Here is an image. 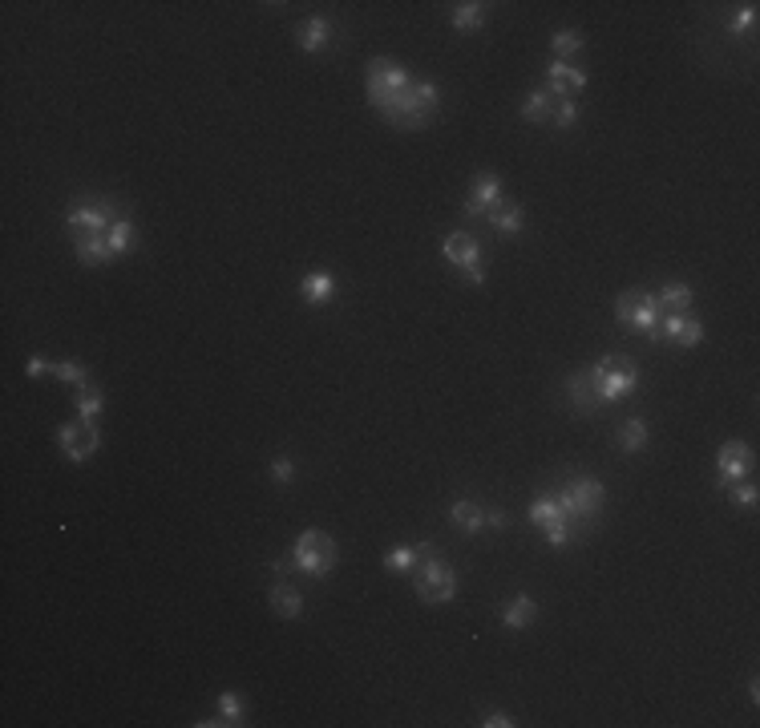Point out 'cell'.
I'll return each mask as SVG.
<instances>
[{"mask_svg": "<svg viewBox=\"0 0 760 728\" xmlns=\"http://www.w3.org/2000/svg\"><path fill=\"white\" fill-rule=\"evenodd\" d=\"M365 89L373 110L385 118L393 130H425L441 105V89L433 81L413 77L401 61L393 57H373L365 65Z\"/></svg>", "mask_w": 760, "mask_h": 728, "instance_id": "obj_1", "label": "cell"}, {"mask_svg": "<svg viewBox=\"0 0 760 728\" xmlns=\"http://www.w3.org/2000/svg\"><path fill=\"white\" fill-rule=\"evenodd\" d=\"M340 563V551H336V538L324 534V530H304L300 538H295L292 554L287 559H275L271 563V571L284 574V571H300L307 579H324V574H332Z\"/></svg>", "mask_w": 760, "mask_h": 728, "instance_id": "obj_2", "label": "cell"}, {"mask_svg": "<svg viewBox=\"0 0 760 728\" xmlns=\"http://www.w3.org/2000/svg\"><path fill=\"white\" fill-rule=\"evenodd\" d=\"M586 376H591V389H595V397H599L603 409H607V404H615V401H623L639 384L635 361H631V356H623V353L603 356V361L586 364Z\"/></svg>", "mask_w": 760, "mask_h": 728, "instance_id": "obj_3", "label": "cell"}, {"mask_svg": "<svg viewBox=\"0 0 760 728\" xmlns=\"http://www.w3.org/2000/svg\"><path fill=\"white\" fill-rule=\"evenodd\" d=\"M555 498H558V506L566 510L570 526H591V523H599L603 506H607V490H603L599 478H575V482H566L563 490L555 494Z\"/></svg>", "mask_w": 760, "mask_h": 728, "instance_id": "obj_4", "label": "cell"}, {"mask_svg": "<svg viewBox=\"0 0 760 728\" xmlns=\"http://www.w3.org/2000/svg\"><path fill=\"white\" fill-rule=\"evenodd\" d=\"M659 316H664V308H659L655 292H623L619 300H615V320L623 324V328H635L639 336L647 340H659Z\"/></svg>", "mask_w": 760, "mask_h": 728, "instance_id": "obj_5", "label": "cell"}, {"mask_svg": "<svg viewBox=\"0 0 760 728\" xmlns=\"http://www.w3.org/2000/svg\"><path fill=\"white\" fill-rule=\"evenodd\" d=\"M441 255H445L469 284H485V251L469 231H449V235L441 239Z\"/></svg>", "mask_w": 760, "mask_h": 728, "instance_id": "obj_6", "label": "cell"}, {"mask_svg": "<svg viewBox=\"0 0 760 728\" xmlns=\"http://www.w3.org/2000/svg\"><path fill=\"white\" fill-rule=\"evenodd\" d=\"M417 595H421V603H449V599L457 595V571L445 559L429 554V559L417 566Z\"/></svg>", "mask_w": 760, "mask_h": 728, "instance_id": "obj_7", "label": "cell"}, {"mask_svg": "<svg viewBox=\"0 0 760 728\" xmlns=\"http://www.w3.org/2000/svg\"><path fill=\"white\" fill-rule=\"evenodd\" d=\"M530 523L542 530V538H546L550 546H566L570 538H575V526H570L566 510L558 506L555 494H550V498H534L530 502Z\"/></svg>", "mask_w": 760, "mask_h": 728, "instance_id": "obj_8", "label": "cell"}, {"mask_svg": "<svg viewBox=\"0 0 760 728\" xmlns=\"http://www.w3.org/2000/svg\"><path fill=\"white\" fill-rule=\"evenodd\" d=\"M117 214H122V211H114L110 199H89V203L69 206L65 227L74 231V235H105V231L114 227Z\"/></svg>", "mask_w": 760, "mask_h": 728, "instance_id": "obj_9", "label": "cell"}, {"mask_svg": "<svg viewBox=\"0 0 760 728\" xmlns=\"http://www.w3.org/2000/svg\"><path fill=\"white\" fill-rule=\"evenodd\" d=\"M57 445L69 462H89V457L102 449V434H97V421H69V425L57 429Z\"/></svg>", "mask_w": 760, "mask_h": 728, "instance_id": "obj_10", "label": "cell"}, {"mask_svg": "<svg viewBox=\"0 0 760 728\" xmlns=\"http://www.w3.org/2000/svg\"><path fill=\"white\" fill-rule=\"evenodd\" d=\"M753 478V449L745 442H724L716 454V482L728 490V485Z\"/></svg>", "mask_w": 760, "mask_h": 728, "instance_id": "obj_11", "label": "cell"}, {"mask_svg": "<svg viewBox=\"0 0 760 728\" xmlns=\"http://www.w3.org/2000/svg\"><path fill=\"white\" fill-rule=\"evenodd\" d=\"M659 340H672L680 348L704 344V320L692 316V312H664L659 316Z\"/></svg>", "mask_w": 760, "mask_h": 728, "instance_id": "obj_12", "label": "cell"}, {"mask_svg": "<svg viewBox=\"0 0 760 728\" xmlns=\"http://www.w3.org/2000/svg\"><path fill=\"white\" fill-rule=\"evenodd\" d=\"M583 85H586V74L575 65V61H558L555 57L546 65V94L555 97V102H558V97H578V94H583Z\"/></svg>", "mask_w": 760, "mask_h": 728, "instance_id": "obj_13", "label": "cell"}, {"mask_svg": "<svg viewBox=\"0 0 760 728\" xmlns=\"http://www.w3.org/2000/svg\"><path fill=\"white\" fill-rule=\"evenodd\" d=\"M502 199H505V194H502V178H497V175H477L474 186H469L465 206H461V211H465L469 219H474V214H490Z\"/></svg>", "mask_w": 760, "mask_h": 728, "instance_id": "obj_14", "label": "cell"}, {"mask_svg": "<svg viewBox=\"0 0 760 728\" xmlns=\"http://www.w3.org/2000/svg\"><path fill=\"white\" fill-rule=\"evenodd\" d=\"M429 554H437V546L433 543H421V546H393V551L385 554V571H393V574H405V571H417V566L429 559Z\"/></svg>", "mask_w": 760, "mask_h": 728, "instance_id": "obj_15", "label": "cell"}, {"mask_svg": "<svg viewBox=\"0 0 760 728\" xmlns=\"http://www.w3.org/2000/svg\"><path fill=\"white\" fill-rule=\"evenodd\" d=\"M485 223H490L497 235H522V223H526V214H522V203L502 199L490 214H485Z\"/></svg>", "mask_w": 760, "mask_h": 728, "instance_id": "obj_16", "label": "cell"}, {"mask_svg": "<svg viewBox=\"0 0 760 728\" xmlns=\"http://www.w3.org/2000/svg\"><path fill=\"white\" fill-rule=\"evenodd\" d=\"M566 393H570V404H575V413H583V417H591V413L603 409L599 397H595V389H591V376H586V368H578V373L570 376Z\"/></svg>", "mask_w": 760, "mask_h": 728, "instance_id": "obj_17", "label": "cell"}, {"mask_svg": "<svg viewBox=\"0 0 760 728\" xmlns=\"http://www.w3.org/2000/svg\"><path fill=\"white\" fill-rule=\"evenodd\" d=\"M300 295H304V304H312V308H324V304L336 295V280H332L328 272H307L300 280Z\"/></svg>", "mask_w": 760, "mask_h": 728, "instance_id": "obj_18", "label": "cell"}, {"mask_svg": "<svg viewBox=\"0 0 760 728\" xmlns=\"http://www.w3.org/2000/svg\"><path fill=\"white\" fill-rule=\"evenodd\" d=\"M74 255L85 267H102L114 259V251H110V243H105V235H74Z\"/></svg>", "mask_w": 760, "mask_h": 728, "instance_id": "obj_19", "label": "cell"}, {"mask_svg": "<svg viewBox=\"0 0 760 728\" xmlns=\"http://www.w3.org/2000/svg\"><path fill=\"white\" fill-rule=\"evenodd\" d=\"M295 41H300L304 53H324L332 45V25L324 21V16H312V21H304L300 29H295Z\"/></svg>", "mask_w": 760, "mask_h": 728, "instance_id": "obj_20", "label": "cell"}, {"mask_svg": "<svg viewBox=\"0 0 760 728\" xmlns=\"http://www.w3.org/2000/svg\"><path fill=\"white\" fill-rule=\"evenodd\" d=\"M449 523H454L461 534H477V530H485V510L477 506L474 498H457L454 510H449Z\"/></svg>", "mask_w": 760, "mask_h": 728, "instance_id": "obj_21", "label": "cell"}, {"mask_svg": "<svg viewBox=\"0 0 760 728\" xmlns=\"http://www.w3.org/2000/svg\"><path fill=\"white\" fill-rule=\"evenodd\" d=\"M534 619H538V603H534L530 595H514L510 603L502 607V623L510 627V632H522V627H530Z\"/></svg>", "mask_w": 760, "mask_h": 728, "instance_id": "obj_22", "label": "cell"}, {"mask_svg": "<svg viewBox=\"0 0 760 728\" xmlns=\"http://www.w3.org/2000/svg\"><path fill=\"white\" fill-rule=\"evenodd\" d=\"M105 243H110L114 259H117V255H130V251H134V243H138V227H134V219H130V214H117V219H114V227L105 231Z\"/></svg>", "mask_w": 760, "mask_h": 728, "instance_id": "obj_23", "label": "cell"}, {"mask_svg": "<svg viewBox=\"0 0 760 728\" xmlns=\"http://www.w3.org/2000/svg\"><path fill=\"white\" fill-rule=\"evenodd\" d=\"M267 599H271V611H275V615H284V619H300L304 615V595L295 587H287V583H275Z\"/></svg>", "mask_w": 760, "mask_h": 728, "instance_id": "obj_24", "label": "cell"}, {"mask_svg": "<svg viewBox=\"0 0 760 728\" xmlns=\"http://www.w3.org/2000/svg\"><path fill=\"white\" fill-rule=\"evenodd\" d=\"M485 8L490 5H482V0H465V5H454V29L457 33H477L485 25Z\"/></svg>", "mask_w": 760, "mask_h": 728, "instance_id": "obj_25", "label": "cell"}, {"mask_svg": "<svg viewBox=\"0 0 760 728\" xmlns=\"http://www.w3.org/2000/svg\"><path fill=\"white\" fill-rule=\"evenodd\" d=\"M550 114H555V97H550L546 89H534V94H526V102H522V118L534 122V125H542V122H550Z\"/></svg>", "mask_w": 760, "mask_h": 728, "instance_id": "obj_26", "label": "cell"}, {"mask_svg": "<svg viewBox=\"0 0 760 728\" xmlns=\"http://www.w3.org/2000/svg\"><path fill=\"white\" fill-rule=\"evenodd\" d=\"M655 300H659V308H664V312H687V308H692V287H687V284H664L655 292Z\"/></svg>", "mask_w": 760, "mask_h": 728, "instance_id": "obj_27", "label": "cell"}, {"mask_svg": "<svg viewBox=\"0 0 760 728\" xmlns=\"http://www.w3.org/2000/svg\"><path fill=\"white\" fill-rule=\"evenodd\" d=\"M619 445H623V454H639V449L647 445V421L644 417H627V421H623Z\"/></svg>", "mask_w": 760, "mask_h": 728, "instance_id": "obj_28", "label": "cell"}, {"mask_svg": "<svg viewBox=\"0 0 760 728\" xmlns=\"http://www.w3.org/2000/svg\"><path fill=\"white\" fill-rule=\"evenodd\" d=\"M102 389L97 384H81L77 389V417L81 421H97V413H102Z\"/></svg>", "mask_w": 760, "mask_h": 728, "instance_id": "obj_29", "label": "cell"}, {"mask_svg": "<svg viewBox=\"0 0 760 728\" xmlns=\"http://www.w3.org/2000/svg\"><path fill=\"white\" fill-rule=\"evenodd\" d=\"M550 49H555L558 61H570L578 49H583V33H578V29H558L555 37H550Z\"/></svg>", "mask_w": 760, "mask_h": 728, "instance_id": "obj_30", "label": "cell"}, {"mask_svg": "<svg viewBox=\"0 0 760 728\" xmlns=\"http://www.w3.org/2000/svg\"><path fill=\"white\" fill-rule=\"evenodd\" d=\"M578 114H583L578 97H558V102H555V114H550V125H558V130H570V125L578 122Z\"/></svg>", "mask_w": 760, "mask_h": 728, "instance_id": "obj_31", "label": "cell"}, {"mask_svg": "<svg viewBox=\"0 0 760 728\" xmlns=\"http://www.w3.org/2000/svg\"><path fill=\"white\" fill-rule=\"evenodd\" d=\"M243 713H247V708H243V696L239 692H219V721L223 724H243Z\"/></svg>", "mask_w": 760, "mask_h": 728, "instance_id": "obj_32", "label": "cell"}, {"mask_svg": "<svg viewBox=\"0 0 760 728\" xmlns=\"http://www.w3.org/2000/svg\"><path fill=\"white\" fill-rule=\"evenodd\" d=\"M49 373L57 376V381H65V384H77V389H81V384H89V368L81 361H57Z\"/></svg>", "mask_w": 760, "mask_h": 728, "instance_id": "obj_33", "label": "cell"}, {"mask_svg": "<svg viewBox=\"0 0 760 728\" xmlns=\"http://www.w3.org/2000/svg\"><path fill=\"white\" fill-rule=\"evenodd\" d=\"M756 498H760V490H756V482H753V478H745V482L728 485V502H732V506L753 510V506H756Z\"/></svg>", "mask_w": 760, "mask_h": 728, "instance_id": "obj_34", "label": "cell"}, {"mask_svg": "<svg viewBox=\"0 0 760 728\" xmlns=\"http://www.w3.org/2000/svg\"><path fill=\"white\" fill-rule=\"evenodd\" d=\"M756 25V5H740V13L728 16V33L732 37H740V33H748Z\"/></svg>", "mask_w": 760, "mask_h": 728, "instance_id": "obj_35", "label": "cell"}, {"mask_svg": "<svg viewBox=\"0 0 760 728\" xmlns=\"http://www.w3.org/2000/svg\"><path fill=\"white\" fill-rule=\"evenodd\" d=\"M271 478H275L279 485H287L295 478V462L292 457H275V462H271Z\"/></svg>", "mask_w": 760, "mask_h": 728, "instance_id": "obj_36", "label": "cell"}, {"mask_svg": "<svg viewBox=\"0 0 760 728\" xmlns=\"http://www.w3.org/2000/svg\"><path fill=\"white\" fill-rule=\"evenodd\" d=\"M482 724H485V728H514V724H518V721H514L510 713H490V716H485Z\"/></svg>", "mask_w": 760, "mask_h": 728, "instance_id": "obj_37", "label": "cell"}, {"mask_svg": "<svg viewBox=\"0 0 760 728\" xmlns=\"http://www.w3.org/2000/svg\"><path fill=\"white\" fill-rule=\"evenodd\" d=\"M49 368L53 364L45 361V356H29V361H25V373H29V376H41V373H49Z\"/></svg>", "mask_w": 760, "mask_h": 728, "instance_id": "obj_38", "label": "cell"}, {"mask_svg": "<svg viewBox=\"0 0 760 728\" xmlns=\"http://www.w3.org/2000/svg\"><path fill=\"white\" fill-rule=\"evenodd\" d=\"M505 526V510H485V530H502Z\"/></svg>", "mask_w": 760, "mask_h": 728, "instance_id": "obj_39", "label": "cell"}, {"mask_svg": "<svg viewBox=\"0 0 760 728\" xmlns=\"http://www.w3.org/2000/svg\"><path fill=\"white\" fill-rule=\"evenodd\" d=\"M748 696H753V704H756V700H760V680H756V676L748 680Z\"/></svg>", "mask_w": 760, "mask_h": 728, "instance_id": "obj_40", "label": "cell"}]
</instances>
